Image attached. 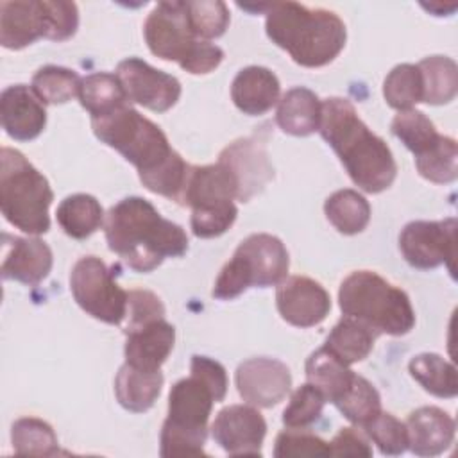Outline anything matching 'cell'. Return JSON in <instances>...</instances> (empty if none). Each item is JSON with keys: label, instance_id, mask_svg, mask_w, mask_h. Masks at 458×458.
Instances as JSON below:
<instances>
[{"label": "cell", "instance_id": "6da1fadb", "mask_svg": "<svg viewBox=\"0 0 458 458\" xmlns=\"http://www.w3.org/2000/svg\"><path fill=\"white\" fill-rule=\"evenodd\" d=\"M95 136L118 150L138 168L140 181L152 193L179 200L190 165L175 152L166 134L131 106L91 118Z\"/></svg>", "mask_w": 458, "mask_h": 458}, {"label": "cell", "instance_id": "7a4b0ae2", "mask_svg": "<svg viewBox=\"0 0 458 458\" xmlns=\"http://www.w3.org/2000/svg\"><path fill=\"white\" fill-rule=\"evenodd\" d=\"M225 392V369L208 356L195 354L190 363V376L179 379L170 390L159 454L165 458L204 454L213 403L224 401Z\"/></svg>", "mask_w": 458, "mask_h": 458}, {"label": "cell", "instance_id": "3957f363", "mask_svg": "<svg viewBox=\"0 0 458 458\" xmlns=\"http://www.w3.org/2000/svg\"><path fill=\"white\" fill-rule=\"evenodd\" d=\"M318 132L358 188L381 193L392 186L397 165L388 145L363 123L347 98L331 97L322 102Z\"/></svg>", "mask_w": 458, "mask_h": 458}, {"label": "cell", "instance_id": "277c9868", "mask_svg": "<svg viewBox=\"0 0 458 458\" xmlns=\"http://www.w3.org/2000/svg\"><path fill=\"white\" fill-rule=\"evenodd\" d=\"M106 240L132 270L152 272L165 258H181L188 250L184 229L166 220L141 197L114 204L104 222Z\"/></svg>", "mask_w": 458, "mask_h": 458}, {"label": "cell", "instance_id": "5b68a950", "mask_svg": "<svg viewBox=\"0 0 458 458\" xmlns=\"http://www.w3.org/2000/svg\"><path fill=\"white\" fill-rule=\"evenodd\" d=\"M265 30L272 43L306 68L329 64L345 47L344 21L327 9L297 2H274L267 7Z\"/></svg>", "mask_w": 458, "mask_h": 458}, {"label": "cell", "instance_id": "8992f818", "mask_svg": "<svg viewBox=\"0 0 458 458\" xmlns=\"http://www.w3.org/2000/svg\"><path fill=\"white\" fill-rule=\"evenodd\" d=\"M340 310L369 326L376 335L403 336L415 326L410 297L370 270L349 274L338 290Z\"/></svg>", "mask_w": 458, "mask_h": 458}, {"label": "cell", "instance_id": "52a82bcc", "mask_svg": "<svg viewBox=\"0 0 458 458\" xmlns=\"http://www.w3.org/2000/svg\"><path fill=\"white\" fill-rule=\"evenodd\" d=\"M54 200L52 188L27 157L11 147L0 150V209L4 218L29 234L50 229L48 208Z\"/></svg>", "mask_w": 458, "mask_h": 458}, {"label": "cell", "instance_id": "ba28073f", "mask_svg": "<svg viewBox=\"0 0 458 458\" xmlns=\"http://www.w3.org/2000/svg\"><path fill=\"white\" fill-rule=\"evenodd\" d=\"M145 41L150 52L165 61H175L193 75L213 72L224 59V50L199 39L186 20L184 2H159L145 20Z\"/></svg>", "mask_w": 458, "mask_h": 458}, {"label": "cell", "instance_id": "9c48e42d", "mask_svg": "<svg viewBox=\"0 0 458 458\" xmlns=\"http://www.w3.org/2000/svg\"><path fill=\"white\" fill-rule=\"evenodd\" d=\"M238 184L220 161L188 170L177 204L191 208V231L199 238L224 234L236 220Z\"/></svg>", "mask_w": 458, "mask_h": 458}, {"label": "cell", "instance_id": "30bf717a", "mask_svg": "<svg viewBox=\"0 0 458 458\" xmlns=\"http://www.w3.org/2000/svg\"><path fill=\"white\" fill-rule=\"evenodd\" d=\"M288 267V250L277 236L267 233L250 234L220 270L211 295L231 301L250 286H276L286 277Z\"/></svg>", "mask_w": 458, "mask_h": 458}, {"label": "cell", "instance_id": "8fae6325", "mask_svg": "<svg viewBox=\"0 0 458 458\" xmlns=\"http://www.w3.org/2000/svg\"><path fill=\"white\" fill-rule=\"evenodd\" d=\"M79 27V9L63 0H4L0 2V43L20 50L39 38L70 39Z\"/></svg>", "mask_w": 458, "mask_h": 458}, {"label": "cell", "instance_id": "7c38bea8", "mask_svg": "<svg viewBox=\"0 0 458 458\" xmlns=\"http://www.w3.org/2000/svg\"><path fill=\"white\" fill-rule=\"evenodd\" d=\"M70 290L75 302L93 318L113 326L123 322L129 292L114 281L100 258L84 256L73 265Z\"/></svg>", "mask_w": 458, "mask_h": 458}, {"label": "cell", "instance_id": "4fadbf2b", "mask_svg": "<svg viewBox=\"0 0 458 458\" xmlns=\"http://www.w3.org/2000/svg\"><path fill=\"white\" fill-rule=\"evenodd\" d=\"M456 218L444 220H415L404 225L399 234V249L403 258L413 268L429 270L447 265L454 276L456 259Z\"/></svg>", "mask_w": 458, "mask_h": 458}, {"label": "cell", "instance_id": "5bb4252c", "mask_svg": "<svg viewBox=\"0 0 458 458\" xmlns=\"http://www.w3.org/2000/svg\"><path fill=\"white\" fill-rule=\"evenodd\" d=\"M120 79L129 102H136L150 111L165 113L174 107L181 97V82L140 57H129L118 63Z\"/></svg>", "mask_w": 458, "mask_h": 458}, {"label": "cell", "instance_id": "9a60e30c", "mask_svg": "<svg viewBox=\"0 0 458 458\" xmlns=\"http://www.w3.org/2000/svg\"><path fill=\"white\" fill-rule=\"evenodd\" d=\"M211 435L231 456H259L267 422L254 406L231 404L216 413Z\"/></svg>", "mask_w": 458, "mask_h": 458}, {"label": "cell", "instance_id": "2e32d148", "mask_svg": "<svg viewBox=\"0 0 458 458\" xmlns=\"http://www.w3.org/2000/svg\"><path fill=\"white\" fill-rule=\"evenodd\" d=\"M236 388L240 397L256 408H272L281 403L292 386L288 367L274 358H250L236 369Z\"/></svg>", "mask_w": 458, "mask_h": 458}, {"label": "cell", "instance_id": "e0dca14e", "mask_svg": "<svg viewBox=\"0 0 458 458\" xmlns=\"http://www.w3.org/2000/svg\"><path fill=\"white\" fill-rule=\"evenodd\" d=\"M218 161L233 174L242 202H247L259 193L274 177V168L267 156V141L258 134L227 145L220 152Z\"/></svg>", "mask_w": 458, "mask_h": 458}, {"label": "cell", "instance_id": "ac0fdd59", "mask_svg": "<svg viewBox=\"0 0 458 458\" xmlns=\"http://www.w3.org/2000/svg\"><path fill=\"white\" fill-rule=\"evenodd\" d=\"M276 304L279 315L297 327L320 324L331 310V299L326 288L306 276L284 277L277 284Z\"/></svg>", "mask_w": 458, "mask_h": 458}, {"label": "cell", "instance_id": "d6986e66", "mask_svg": "<svg viewBox=\"0 0 458 458\" xmlns=\"http://www.w3.org/2000/svg\"><path fill=\"white\" fill-rule=\"evenodd\" d=\"M52 250L39 238L2 234V277L34 286L52 270Z\"/></svg>", "mask_w": 458, "mask_h": 458}, {"label": "cell", "instance_id": "ffe728a7", "mask_svg": "<svg viewBox=\"0 0 458 458\" xmlns=\"http://www.w3.org/2000/svg\"><path fill=\"white\" fill-rule=\"evenodd\" d=\"M0 122L13 140L30 141L43 132L47 111L32 88L13 84L0 95Z\"/></svg>", "mask_w": 458, "mask_h": 458}, {"label": "cell", "instance_id": "44dd1931", "mask_svg": "<svg viewBox=\"0 0 458 458\" xmlns=\"http://www.w3.org/2000/svg\"><path fill=\"white\" fill-rule=\"evenodd\" d=\"M125 333V363L141 370H159L175 344V329L165 318L132 327Z\"/></svg>", "mask_w": 458, "mask_h": 458}, {"label": "cell", "instance_id": "7402d4cb", "mask_svg": "<svg viewBox=\"0 0 458 458\" xmlns=\"http://www.w3.org/2000/svg\"><path fill=\"white\" fill-rule=\"evenodd\" d=\"M408 447L417 456H437L454 438V420L437 406H422L408 415Z\"/></svg>", "mask_w": 458, "mask_h": 458}, {"label": "cell", "instance_id": "603a6c76", "mask_svg": "<svg viewBox=\"0 0 458 458\" xmlns=\"http://www.w3.org/2000/svg\"><path fill=\"white\" fill-rule=\"evenodd\" d=\"M281 86L276 73L265 66H247L236 73L231 84L234 106L250 116L270 111L279 102Z\"/></svg>", "mask_w": 458, "mask_h": 458}, {"label": "cell", "instance_id": "cb8c5ba5", "mask_svg": "<svg viewBox=\"0 0 458 458\" xmlns=\"http://www.w3.org/2000/svg\"><path fill=\"white\" fill-rule=\"evenodd\" d=\"M322 102L308 88L288 89L279 100L276 122L292 136H310L318 131Z\"/></svg>", "mask_w": 458, "mask_h": 458}, {"label": "cell", "instance_id": "d4e9b609", "mask_svg": "<svg viewBox=\"0 0 458 458\" xmlns=\"http://www.w3.org/2000/svg\"><path fill=\"white\" fill-rule=\"evenodd\" d=\"M161 370H141L129 363H123L114 377V394L118 403L134 413L152 408L161 394Z\"/></svg>", "mask_w": 458, "mask_h": 458}, {"label": "cell", "instance_id": "484cf974", "mask_svg": "<svg viewBox=\"0 0 458 458\" xmlns=\"http://www.w3.org/2000/svg\"><path fill=\"white\" fill-rule=\"evenodd\" d=\"M354 376L356 374L349 369V365L342 363L324 347L311 352L306 361L308 383L313 385L324 395V399L333 404L349 390Z\"/></svg>", "mask_w": 458, "mask_h": 458}, {"label": "cell", "instance_id": "4316f807", "mask_svg": "<svg viewBox=\"0 0 458 458\" xmlns=\"http://www.w3.org/2000/svg\"><path fill=\"white\" fill-rule=\"evenodd\" d=\"M376 336L377 335L369 326L344 315V318H340L327 335L324 349L329 351L342 363L352 365L370 354Z\"/></svg>", "mask_w": 458, "mask_h": 458}, {"label": "cell", "instance_id": "83f0119b", "mask_svg": "<svg viewBox=\"0 0 458 458\" xmlns=\"http://www.w3.org/2000/svg\"><path fill=\"white\" fill-rule=\"evenodd\" d=\"M55 216L61 229L75 240L91 236L104 224V209L100 202L86 193H75L61 200Z\"/></svg>", "mask_w": 458, "mask_h": 458}, {"label": "cell", "instance_id": "f1b7e54d", "mask_svg": "<svg viewBox=\"0 0 458 458\" xmlns=\"http://www.w3.org/2000/svg\"><path fill=\"white\" fill-rule=\"evenodd\" d=\"M79 100L91 118H100L125 106L129 98L116 73L97 72L82 79Z\"/></svg>", "mask_w": 458, "mask_h": 458}, {"label": "cell", "instance_id": "f546056e", "mask_svg": "<svg viewBox=\"0 0 458 458\" xmlns=\"http://www.w3.org/2000/svg\"><path fill=\"white\" fill-rule=\"evenodd\" d=\"M408 370L419 385L431 395L451 399L458 394L456 369L451 361L435 352H422L410 360Z\"/></svg>", "mask_w": 458, "mask_h": 458}, {"label": "cell", "instance_id": "4dcf8cb0", "mask_svg": "<svg viewBox=\"0 0 458 458\" xmlns=\"http://www.w3.org/2000/svg\"><path fill=\"white\" fill-rule=\"evenodd\" d=\"M417 66L422 77V102L442 106L456 97L458 66L451 57L429 55Z\"/></svg>", "mask_w": 458, "mask_h": 458}, {"label": "cell", "instance_id": "1f68e13d", "mask_svg": "<svg viewBox=\"0 0 458 458\" xmlns=\"http://www.w3.org/2000/svg\"><path fill=\"white\" fill-rule=\"evenodd\" d=\"M324 213L342 234L361 233L370 220V204L356 190H338L326 199Z\"/></svg>", "mask_w": 458, "mask_h": 458}, {"label": "cell", "instance_id": "d6a6232c", "mask_svg": "<svg viewBox=\"0 0 458 458\" xmlns=\"http://www.w3.org/2000/svg\"><path fill=\"white\" fill-rule=\"evenodd\" d=\"M11 442L21 456H54L59 451L52 426L38 417H21L11 428Z\"/></svg>", "mask_w": 458, "mask_h": 458}, {"label": "cell", "instance_id": "836d02e7", "mask_svg": "<svg viewBox=\"0 0 458 458\" xmlns=\"http://www.w3.org/2000/svg\"><path fill=\"white\" fill-rule=\"evenodd\" d=\"M392 134L401 140V143L413 152L415 157L426 154L429 148H433L442 134L435 129L433 122L417 109H406L399 111L395 118L392 120Z\"/></svg>", "mask_w": 458, "mask_h": 458}, {"label": "cell", "instance_id": "e575fe53", "mask_svg": "<svg viewBox=\"0 0 458 458\" xmlns=\"http://www.w3.org/2000/svg\"><path fill=\"white\" fill-rule=\"evenodd\" d=\"M82 79L63 66H43L32 77V91L43 104H64L79 95Z\"/></svg>", "mask_w": 458, "mask_h": 458}, {"label": "cell", "instance_id": "d590c367", "mask_svg": "<svg viewBox=\"0 0 458 458\" xmlns=\"http://www.w3.org/2000/svg\"><path fill=\"white\" fill-rule=\"evenodd\" d=\"M383 95L390 107L397 111L411 109L422 102V77L417 64H397L383 82Z\"/></svg>", "mask_w": 458, "mask_h": 458}, {"label": "cell", "instance_id": "8d00e7d4", "mask_svg": "<svg viewBox=\"0 0 458 458\" xmlns=\"http://www.w3.org/2000/svg\"><path fill=\"white\" fill-rule=\"evenodd\" d=\"M415 166L419 174L437 184L453 182L458 177V147L449 136L438 140V143L426 154L415 157Z\"/></svg>", "mask_w": 458, "mask_h": 458}, {"label": "cell", "instance_id": "74e56055", "mask_svg": "<svg viewBox=\"0 0 458 458\" xmlns=\"http://www.w3.org/2000/svg\"><path fill=\"white\" fill-rule=\"evenodd\" d=\"M340 413L356 426H365L381 411V397L377 390L361 376H354L349 390L335 403Z\"/></svg>", "mask_w": 458, "mask_h": 458}, {"label": "cell", "instance_id": "f35d334b", "mask_svg": "<svg viewBox=\"0 0 458 458\" xmlns=\"http://www.w3.org/2000/svg\"><path fill=\"white\" fill-rule=\"evenodd\" d=\"M184 11L191 32L204 41L220 38L229 25V9L220 0H190Z\"/></svg>", "mask_w": 458, "mask_h": 458}, {"label": "cell", "instance_id": "ab89813d", "mask_svg": "<svg viewBox=\"0 0 458 458\" xmlns=\"http://www.w3.org/2000/svg\"><path fill=\"white\" fill-rule=\"evenodd\" d=\"M361 428L383 454L397 456L408 449L406 424L395 419L392 413L379 411L374 419H370Z\"/></svg>", "mask_w": 458, "mask_h": 458}, {"label": "cell", "instance_id": "60d3db41", "mask_svg": "<svg viewBox=\"0 0 458 458\" xmlns=\"http://www.w3.org/2000/svg\"><path fill=\"white\" fill-rule=\"evenodd\" d=\"M326 399L310 383L299 386L283 411V424L290 429H304L320 419Z\"/></svg>", "mask_w": 458, "mask_h": 458}, {"label": "cell", "instance_id": "b9f144b4", "mask_svg": "<svg viewBox=\"0 0 458 458\" xmlns=\"http://www.w3.org/2000/svg\"><path fill=\"white\" fill-rule=\"evenodd\" d=\"M276 458H304V456H331L329 442L308 431L288 429L277 435L274 445Z\"/></svg>", "mask_w": 458, "mask_h": 458}, {"label": "cell", "instance_id": "7bdbcfd3", "mask_svg": "<svg viewBox=\"0 0 458 458\" xmlns=\"http://www.w3.org/2000/svg\"><path fill=\"white\" fill-rule=\"evenodd\" d=\"M165 318V306L161 299L148 290H131L127 297V313L123 331Z\"/></svg>", "mask_w": 458, "mask_h": 458}, {"label": "cell", "instance_id": "ee69618b", "mask_svg": "<svg viewBox=\"0 0 458 458\" xmlns=\"http://www.w3.org/2000/svg\"><path fill=\"white\" fill-rule=\"evenodd\" d=\"M331 456H358L370 458L372 447L367 437L356 428H342L335 438L329 442Z\"/></svg>", "mask_w": 458, "mask_h": 458}]
</instances>
